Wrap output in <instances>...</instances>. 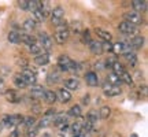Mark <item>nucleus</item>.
Segmentation results:
<instances>
[{
	"instance_id": "1",
	"label": "nucleus",
	"mask_w": 148,
	"mask_h": 137,
	"mask_svg": "<svg viewBox=\"0 0 148 137\" xmlns=\"http://www.w3.org/2000/svg\"><path fill=\"white\" fill-rule=\"evenodd\" d=\"M70 36L69 27L66 23H60L59 26H56V33H55V40L59 44H63V42L67 41V38Z\"/></svg>"
},
{
	"instance_id": "2",
	"label": "nucleus",
	"mask_w": 148,
	"mask_h": 137,
	"mask_svg": "<svg viewBox=\"0 0 148 137\" xmlns=\"http://www.w3.org/2000/svg\"><path fill=\"white\" fill-rule=\"evenodd\" d=\"M63 16H64V10L62 7H55L51 11V21L55 26H59L60 23H63Z\"/></svg>"
},
{
	"instance_id": "3",
	"label": "nucleus",
	"mask_w": 148,
	"mask_h": 137,
	"mask_svg": "<svg viewBox=\"0 0 148 137\" xmlns=\"http://www.w3.org/2000/svg\"><path fill=\"white\" fill-rule=\"evenodd\" d=\"M38 44H40V47L42 49H47V51L52 49V40L47 33H40L38 34Z\"/></svg>"
},
{
	"instance_id": "4",
	"label": "nucleus",
	"mask_w": 148,
	"mask_h": 137,
	"mask_svg": "<svg viewBox=\"0 0 148 137\" xmlns=\"http://www.w3.org/2000/svg\"><path fill=\"white\" fill-rule=\"evenodd\" d=\"M125 21L132 23L134 26H137L138 23H141V14L137 11H129L125 14Z\"/></svg>"
},
{
	"instance_id": "5",
	"label": "nucleus",
	"mask_w": 148,
	"mask_h": 137,
	"mask_svg": "<svg viewBox=\"0 0 148 137\" xmlns=\"http://www.w3.org/2000/svg\"><path fill=\"white\" fill-rule=\"evenodd\" d=\"M118 29H119V32L123 33V34H134V33L137 32V27L126 21L121 22V23L118 25Z\"/></svg>"
},
{
	"instance_id": "6",
	"label": "nucleus",
	"mask_w": 148,
	"mask_h": 137,
	"mask_svg": "<svg viewBox=\"0 0 148 137\" xmlns=\"http://www.w3.org/2000/svg\"><path fill=\"white\" fill-rule=\"evenodd\" d=\"M21 77H22V79L25 81L26 85H34L37 82L36 74L33 73V71H30V70H27V68H25L21 73Z\"/></svg>"
},
{
	"instance_id": "7",
	"label": "nucleus",
	"mask_w": 148,
	"mask_h": 137,
	"mask_svg": "<svg viewBox=\"0 0 148 137\" xmlns=\"http://www.w3.org/2000/svg\"><path fill=\"white\" fill-rule=\"evenodd\" d=\"M103 90H104V93H106L107 96H116L121 93V88H119V86L111 85V84H108L107 81L103 84Z\"/></svg>"
},
{
	"instance_id": "8",
	"label": "nucleus",
	"mask_w": 148,
	"mask_h": 137,
	"mask_svg": "<svg viewBox=\"0 0 148 137\" xmlns=\"http://www.w3.org/2000/svg\"><path fill=\"white\" fill-rule=\"evenodd\" d=\"M71 63H73V60H71L69 56H66V55H62V56L58 59V66L60 67V70H63V71H69L70 68H71Z\"/></svg>"
},
{
	"instance_id": "9",
	"label": "nucleus",
	"mask_w": 148,
	"mask_h": 137,
	"mask_svg": "<svg viewBox=\"0 0 148 137\" xmlns=\"http://www.w3.org/2000/svg\"><path fill=\"white\" fill-rule=\"evenodd\" d=\"M85 79H86V84L89 86H97L99 85V77L93 71H89V73L85 74Z\"/></svg>"
},
{
	"instance_id": "10",
	"label": "nucleus",
	"mask_w": 148,
	"mask_h": 137,
	"mask_svg": "<svg viewBox=\"0 0 148 137\" xmlns=\"http://www.w3.org/2000/svg\"><path fill=\"white\" fill-rule=\"evenodd\" d=\"M4 96H5V99H7V101H10V103H19L21 101V96H19V93L16 90L8 89L5 92Z\"/></svg>"
},
{
	"instance_id": "11",
	"label": "nucleus",
	"mask_w": 148,
	"mask_h": 137,
	"mask_svg": "<svg viewBox=\"0 0 148 137\" xmlns=\"http://www.w3.org/2000/svg\"><path fill=\"white\" fill-rule=\"evenodd\" d=\"M19 41H22L23 44H26V45H32V44H34L36 42V40H34V37L30 36V34H27V33H19Z\"/></svg>"
},
{
	"instance_id": "12",
	"label": "nucleus",
	"mask_w": 148,
	"mask_h": 137,
	"mask_svg": "<svg viewBox=\"0 0 148 137\" xmlns=\"http://www.w3.org/2000/svg\"><path fill=\"white\" fill-rule=\"evenodd\" d=\"M130 47L132 48H134V49H138V48H141L143 47V44H144V38H143V36H134L130 40Z\"/></svg>"
},
{
	"instance_id": "13",
	"label": "nucleus",
	"mask_w": 148,
	"mask_h": 137,
	"mask_svg": "<svg viewBox=\"0 0 148 137\" xmlns=\"http://www.w3.org/2000/svg\"><path fill=\"white\" fill-rule=\"evenodd\" d=\"M44 92H45V89L42 86H34L30 90V96H32L33 99H42L44 97Z\"/></svg>"
},
{
	"instance_id": "14",
	"label": "nucleus",
	"mask_w": 148,
	"mask_h": 137,
	"mask_svg": "<svg viewBox=\"0 0 148 137\" xmlns=\"http://www.w3.org/2000/svg\"><path fill=\"white\" fill-rule=\"evenodd\" d=\"M34 62H36L38 66H45V64L49 62V55L48 53H40L34 58Z\"/></svg>"
},
{
	"instance_id": "15",
	"label": "nucleus",
	"mask_w": 148,
	"mask_h": 137,
	"mask_svg": "<svg viewBox=\"0 0 148 137\" xmlns=\"http://www.w3.org/2000/svg\"><path fill=\"white\" fill-rule=\"evenodd\" d=\"M95 32H96V34L100 37V38H101V40H103L104 42H110L111 37H112L110 32H106V30H103V29H97V27L95 29Z\"/></svg>"
},
{
	"instance_id": "16",
	"label": "nucleus",
	"mask_w": 148,
	"mask_h": 137,
	"mask_svg": "<svg viewBox=\"0 0 148 137\" xmlns=\"http://www.w3.org/2000/svg\"><path fill=\"white\" fill-rule=\"evenodd\" d=\"M132 4L134 11H137V12H141V11L147 8V1L145 0H134V1H132Z\"/></svg>"
},
{
	"instance_id": "17",
	"label": "nucleus",
	"mask_w": 148,
	"mask_h": 137,
	"mask_svg": "<svg viewBox=\"0 0 148 137\" xmlns=\"http://www.w3.org/2000/svg\"><path fill=\"white\" fill-rule=\"evenodd\" d=\"M42 99L47 101L48 104H53V103L56 101V93H55L53 90H45V92H44V97H42Z\"/></svg>"
},
{
	"instance_id": "18",
	"label": "nucleus",
	"mask_w": 148,
	"mask_h": 137,
	"mask_svg": "<svg viewBox=\"0 0 148 137\" xmlns=\"http://www.w3.org/2000/svg\"><path fill=\"white\" fill-rule=\"evenodd\" d=\"M70 130L73 133V136H78L82 133V122H74L71 123V126H70Z\"/></svg>"
},
{
	"instance_id": "19",
	"label": "nucleus",
	"mask_w": 148,
	"mask_h": 137,
	"mask_svg": "<svg viewBox=\"0 0 148 137\" xmlns=\"http://www.w3.org/2000/svg\"><path fill=\"white\" fill-rule=\"evenodd\" d=\"M59 97L63 103H67V101L71 100V93H70V90L62 88V89H59Z\"/></svg>"
},
{
	"instance_id": "20",
	"label": "nucleus",
	"mask_w": 148,
	"mask_h": 137,
	"mask_svg": "<svg viewBox=\"0 0 148 137\" xmlns=\"http://www.w3.org/2000/svg\"><path fill=\"white\" fill-rule=\"evenodd\" d=\"M41 8V1L40 0H29L27 1V10H30V11H37V10H40Z\"/></svg>"
},
{
	"instance_id": "21",
	"label": "nucleus",
	"mask_w": 148,
	"mask_h": 137,
	"mask_svg": "<svg viewBox=\"0 0 148 137\" xmlns=\"http://www.w3.org/2000/svg\"><path fill=\"white\" fill-rule=\"evenodd\" d=\"M89 48L90 51L97 55V53H101L103 52V48H101V42H97V41H90L89 42Z\"/></svg>"
},
{
	"instance_id": "22",
	"label": "nucleus",
	"mask_w": 148,
	"mask_h": 137,
	"mask_svg": "<svg viewBox=\"0 0 148 137\" xmlns=\"http://www.w3.org/2000/svg\"><path fill=\"white\" fill-rule=\"evenodd\" d=\"M107 82L111 84V85H115V86H118V85L122 84L121 79H119V77H118L116 74H114V73H111V74L107 75Z\"/></svg>"
},
{
	"instance_id": "23",
	"label": "nucleus",
	"mask_w": 148,
	"mask_h": 137,
	"mask_svg": "<svg viewBox=\"0 0 148 137\" xmlns=\"http://www.w3.org/2000/svg\"><path fill=\"white\" fill-rule=\"evenodd\" d=\"M47 79L49 84H56V82H59V81L62 79V77H60V74H59L58 71H52V73H49Z\"/></svg>"
},
{
	"instance_id": "24",
	"label": "nucleus",
	"mask_w": 148,
	"mask_h": 137,
	"mask_svg": "<svg viewBox=\"0 0 148 137\" xmlns=\"http://www.w3.org/2000/svg\"><path fill=\"white\" fill-rule=\"evenodd\" d=\"M36 23H37V22L34 21V19L29 18V19H26V21L23 22V29H25L26 32H32L33 29L36 27Z\"/></svg>"
},
{
	"instance_id": "25",
	"label": "nucleus",
	"mask_w": 148,
	"mask_h": 137,
	"mask_svg": "<svg viewBox=\"0 0 148 137\" xmlns=\"http://www.w3.org/2000/svg\"><path fill=\"white\" fill-rule=\"evenodd\" d=\"M66 86H67L69 89H77V88L79 86V81L77 78L71 77V78L66 79Z\"/></svg>"
},
{
	"instance_id": "26",
	"label": "nucleus",
	"mask_w": 148,
	"mask_h": 137,
	"mask_svg": "<svg viewBox=\"0 0 148 137\" xmlns=\"http://www.w3.org/2000/svg\"><path fill=\"white\" fill-rule=\"evenodd\" d=\"M110 115H111V108L110 107H108V105L101 107L100 111H99V118H101V119H107Z\"/></svg>"
},
{
	"instance_id": "27",
	"label": "nucleus",
	"mask_w": 148,
	"mask_h": 137,
	"mask_svg": "<svg viewBox=\"0 0 148 137\" xmlns=\"http://www.w3.org/2000/svg\"><path fill=\"white\" fill-rule=\"evenodd\" d=\"M14 84H15L16 88H19V89H23V88H26L27 85L25 84V81L22 79L21 74H16L15 77H14Z\"/></svg>"
},
{
	"instance_id": "28",
	"label": "nucleus",
	"mask_w": 148,
	"mask_h": 137,
	"mask_svg": "<svg viewBox=\"0 0 148 137\" xmlns=\"http://www.w3.org/2000/svg\"><path fill=\"white\" fill-rule=\"evenodd\" d=\"M118 77H119V79H121V82H125V84H127V85H132L133 79H132L130 74L127 73V71H123V73L119 74Z\"/></svg>"
},
{
	"instance_id": "29",
	"label": "nucleus",
	"mask_w": 148,
	"mask_h": 137,
	"mask_svg": "<svg viewBox=\"0 0 148 137\" xmlns=\"http://www.w3.org/2000/svg\"><path fill=\"white\" fill-rule=\"evenodd\" d=\"M111 68L114 70V74H116V75H119V74H122L123 71H125V68H123V64L119 63V62H114L112 63V66H111Z\"/></svg>"
},
{
	"instance_id": "30",
	"label": "nucleus",
	"mask_w": 148,
	"mask_h": 137,
	"mask_svg": "<svg viewBox=\"0 0 148 137\" xmlns=\"http://www.w3.org/2000/svg\"><path fill=\"white\" fill-rule=\"evenodd\" d=\"M52 119H53V116H48V115H44V118H42L41 121H40V123H38V129L40 127H47V126H49L51 125V122H52Z\"/></svg>"
},
{
	"instance_id": "31",
	"label": "nucleus",
	"mask_w": 148,
	"mask_h": 137,
	"mask_svg": "<svg viewBox=\"0 0 148 137\" xmlns=\"http://www.w3.org/2000/svg\"><path fill=\"white\" fill-rule=\"evenodd\" d=\"M10 118H11V125H12V126H16V125L23 123V116L22 115H10Z\"/></svg>"
},
{
	"instance_id": "32",
	"label": "nucleus",
	"mask_w": 148,
	"mask_h": 137,
	"mask_svg": "<svg viewBox=\"0 0 148 137\" xmlns=\"http://www.w3.org/2000/svg\"><path fill=\"white\" fill-rule=\"evenodd\" d=\"M29 51H30L32 53H34V55L37 56V55H40V53H41L42 48L40 47V44H38V42H34V44H32V45L29 47Z\"/></svg>"
},
{
	"instance_id": "33",
	"label": "nucleus",
	"mask_w": 148,
	"mask_h": 137,
	"mask_svg": "<svg viewBox=\"0 0 148 137\" xmlns=\"http://www.w3.org/2000/svg\"><path fill=\"white\" fill-rule=\"evenodd\" d=\"M81 107L79 105H73L71 108L69 110V115L70 116H81Z\"/></svg>"
},
{
	"instance_id": "34",
	"label": "nucleus",
	"mask_w": 148,
	"mask_h": 137,
	"mask_svg": "<svg viewBox=\"0 0 148 137\" xmlns=\"http://www.w3.org/2000/svg\"><path fill=\"white\" fill-rule=\"evenodd\" d=\"M122 51H123V42L122 41H118L115 44H112V52L114 53L119 55V53H122Z\"/></svg>"
},
{
	"instance_id": "35",
	"label": "nucleus",
	"mask_w": 148,
	"mask_h": 137,
	"mask_svg": "<svg viewBox=\"0 0 148 137\" xmlns=\"http://www.w3.org/2000/svg\"><path fill=\"white\" fill-rule=\"evenodd\" d=\"M86 119L95 125L96 122H97V119H99V112L97 111H90L89 114H88V116H86Z\"/></svg>"
},
{
	"instance_id": "36",
	"label": "nucleus",
	"mask_w": 148,
	"mask_h": 137,
	"mask_svg": "<svg viewBox=\"0 0 148 137\" xmlns=\"http://www.w3.org/2000/svg\"><path fill=\"white\" fill-rule=\"evenodd\" d=\"M23 123H25V126H26L27 129H30V127L34 126L36 118H34V116H26V118H23Z\"/></svg>"
},
{
	"instance_id": "37",
	"label": "nucleus",
	"mask_w": 148,
	"mask_h": 137,
	"mask_svg": "<svg viewBox=\"0 0 148 137\" xmlns=\"http://www.w3.org/2000/svg\"><path fill=\"white\" fill-rule=\"evenodd\" d=\"M8 41L10 42H19V33L12 30L8 33Z\"/></svg>"
},
{
	"instance_id": "38",
	"label": "nucleus",
	"mask_w": 148,
	"mask_h": 137,
	"mask_svg": "<svg viewBox=\"0 0 148 137\" xmlns=\"http://www.w3.org/2000/svg\"><path fill=\"white\" fill-rule=\"evenodd\" d=\"M33 15H34V21L36 22H42L45 18H44V15H42V12L40 10H37L33 12Z\"/></svg>"
},
{
	"instance_id": "39",
	"label": "nucleus",
	"mask_w": 148,
	"mask_h": 137,
	"mask_svg": "<svg viewBox=\"0 0 148 137\" xmlns=\"http://www.w3.org/2000/svg\"><path fill=\"white\" fill-rule=\"evenodd\" d=\"M37 132H38V127L37 126L30 127V129H27V136L26 137H36Z\"/></svg>"
},
{
	"instance_id": "40",
	"label": "nucleus",
	"mask_w": 148,
	"mask_h": 137,
	"mask_svg": "<svg viewBox=\"0 0 148 137\" xmlns=\"http://www.w3.org/2000/svg\"><path fill=\"white\" fill-rule=\"evenodd\" d=\"M101 48L106 52H112V44L111 42H101Z\"/></svg>"
},
{
	"instance_id": "41",
	"label": "nucleus",
	"mask_w": 148,
	"mask_h": 137,
	"mask_svg": "<svg viewBox=\"0 0 148 137\" xmlns=\"http://www.w3.org/2000/svg\"><path fill=\"white\" fill-rule=\"evenodd\" d=\"M7 85L3 79H0V95H5V92H7Z\"/></svg>"
},
{
	"instance_id": "42",
	"label": "nucleus",
	"mask_w": 148,
	"mask_h": 137,
	"mask_svg": "<svg viewBox=\"0 0 148 137\" xmlns=\"http://www.w3.org/2000/svg\"><path fill=\"white\" fill-rule=\"evenodd\" d=\"M82 38H84V41L88 42V44L92 41V40H90V33H89V30H84V32H82Z\"/></svg>"
},
{
	"instance_id": "43",
	"label": "nucleus",
	"mask_w": 148,
	"mask_h": 137,
	"mask_svg": "<svg viewBox=\"0 0 148 137\" xmlns=\"http://www.w3.org/2000/svg\"><path fill=\"white\" fill-rule=\"evenodd\" d=\"M19 7L23 10H27V0H21L19 1Z\"/></svg>"
},
{
	"instance_id": "44",
	"label": "nucleus",
	"mask_w": 148,
	"mask_h": 137,
	"mask_svg": "<svg viewBox=\"0 0 148 137\" xmlns=\"http://www.w3.org/2000/svg\"><path fill=\"white\" fill-rule=\"evenodd\" d=\"M73 29L75 32H79V22H74L73 23Z\"/></svg>"
},
{
	"instance_id": "45",
	"label": "nucleus",
	"mask_w": 148,
	"mask_h": 137,
	"mask_svg": "<svg viewBox=\"0 0 148 137\" xmlns=\"http://www.w3.org/2000/svg\"><path fill=\"white\" fill-rule=\"evenodd\" d=\"M18 134H19V133H18V130H14V132L11 133L10 137H18Z\"/></svg>"
},
{
	"instance_id": "46",
	"label": "nucleus",
	"mask_w": 148,
	"mask_h": 137,
	"mask_svg": "<svg viewBox=\"0 0 148 137\" xmlns=\"http://www.w3.org/2000/svg\"><path fill=\"white\" fill-rule=\"evenodd\" d=\"M75 137H89V134H88V133H81V134H78V136H75Z\"/></svg>"
},
{
	"instance_id": "47",
	"label": "nucleus",
	"mask_w": 148,
	"mask_h": 137,
	"mask_svg": "<svg viewBox=\"0 0 148 137\" xmlns=\"http://www.w3.org/2000/svg\"><path fill=\"white\" fill-rule=\"evenodd\" d=\"M89 96H86V97H84V101H82V103H84V104H88V103H89Z\"/></svg>"
},
{
	"instance_id": "48",
	"label": "nucleus",
	"mask_w": 148,
	"mask_h": 137,
	"mask_svg": "<svg viewBox=\"0 0 148 137\" xmlns=\"http://www.w3.org/2000/svg\"><path fill=\"white\" fill-rule=\"evenodd\" d=\"M3 127H4V126H3V123H1V121H0V132L3 130Z\"/></svg>"
},
{
	"instance_id": "49",
	"label": "nucleus",
	"mask_w": 148,
	"mask_h": 137,
	"mask_svg": "<svg viewBox=\"0 0 148 137\" xmlns=\"http://www.w3.org/2000/svg\"><path fill=\"white\" fill-rule=\"evenodd\" d=\"M42 137H51V136H49L48 133H45V134H44V136H42Z\"/></svg>"
},
{
	"instance_id": "50",
	"label": "nucleus",
	"mask_w": 148,
	"mask_h": 137,
	"mask_svg": "<svg viewBox=\"0 0 148 137\" xmlns=\"http://www.w3.org/2000/svg\"><path fill=\"white\" fill-rule=\"evenodd\" d=\"M132 137H137V134H132Z\"/></svg>"
}]
</instances>
